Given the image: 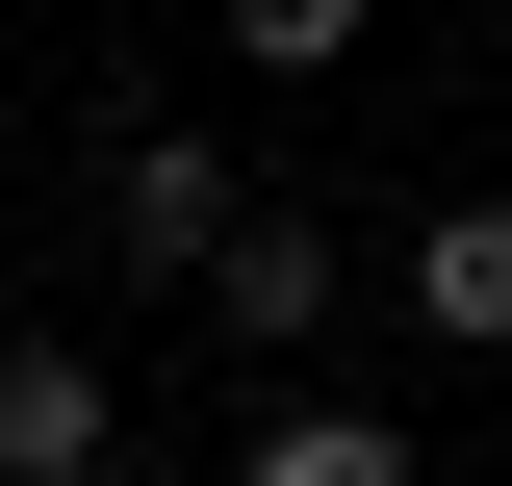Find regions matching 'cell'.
Wrapping results in <instances>:
<instances>
[{"label":"cell","mask_w":512,"mask_h":486,"mask_svg":"<svg viewBox=\"0 0 512 486\" xmlns=\"http://www.w3.org/2000/svg\"><path fill=\"white\" fill-rule=\"evenodd\" d=\"M103 461H128V384L77 333H0V486H103Z\"/></svg>","instance_id":"6da1fadb"},{"label":"cell","mask_w":512,"mask_h":486,"mask_svg":"<svg viewBox=\"0 0 512 486\" xmlns=\"http://www.w3.org/2000/svg\"><path fill=\"white\" fill-rule=\"evenodd\" d=\"M205 333H231V359H308V333H333V231H308V205H231V256H205Z\"/></svg>","instance_id":"7a4b0ae2"},{"label":"cell","mask_w":512,"mask_h":486,"mask_svg":"<svg viewBox=\"0 0 512 486\" xmlns=\"http://www.w3.org/2000/svg\"><path fill=\"white\" fill-rule=\"evenodd\" d=\"M231 205H256V180L205 154V128H128V154H103V231L154 256V282H205V256H231Z\"/></svg>","instance_id":"3957f363"},{"label":"cell","mask_w":512,"mask_h":486,"mask_svg":"<svg viewBox=\"0 0 512 486\" xmlns=\"http://www.w3.org/2000/svg\"><path fill=\"white\" fill-rule=\"evenodd\" d=\"M410 307H436L461 359H512V205H436L410 231Z\"/></svg>","instance_id":"277c9868"},{"label":"cell","mask_w":512,"mask_h":486,"mask_svg":"<svg viewBox=\"0 0 512 486\" xmlns=\"http://www.w3.org/2000/svg\"><path fill=\"white\" fill-rule=\"evenodd\" d=\"M231 486H410V435H384V410H282Z\"/></svg>","instance_id":"5b68a950"},{"label":"cell","mask_w":512,"mask_h":486,"mask_svg":"<svg viewBox=\"0 0 512 486\" xmlns=\"http://www.w3.org/2000/svg\"><path fill=\"white\" fill-rule=\"evenodd\" d=\"M359 26H384V0H231V52H256V77H359Z\"/></svg>","instance_id":"8992f818"},{"label":"cell","mask_w":512,"mask_h":486,"mask_svg":"<svg viewBox=\"0 0 512 486\" xmlns=\"http://www.w3.org/2000/svg\"><path fill=\"white\" fill-rule=\"evenodd\" d=\"M103 486H154V461H103Z\"/></svg>","instance_id":"52a82bcc"}]
</instances>
